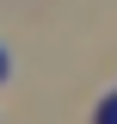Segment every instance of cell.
<instances>
[{
	"instance_id": "1",
	"label": "cell",
	"mask_w": 117,
	"mask_h": 124,
	"mask_svg": "<svg viewBox=\"0 0 117 124\" xmlns=\"http://www.w3.org/2000/svg\"><path fill=\"white\" fill-rule=\"evenodd\" d=\"M99 124H117V93H111V99L99 106Z\"/></svg>"
}]
</instances>
